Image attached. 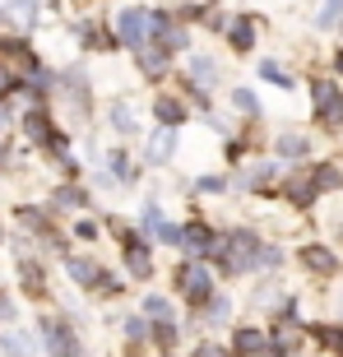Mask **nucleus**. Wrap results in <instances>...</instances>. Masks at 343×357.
<instances>
[{"label": "nucleus", "mask_w": 343, "mask_h": 357, "mask_svg": "<svg viewBox=\"0 0 343 357\" xmlns=\"http://www.w3.org/2000/svg\"><path fill=\"white\" fill-rule=\"evenodd\" d=\"M116 28H121V42L139 47V42L153 33V14H144V10H125V14L116 19Z\"/></svg>", "instance_id": "nucleus-1"}, {"label": "nucleus", "mask_w": 343, "mask_h": 357, "mask_svg": "<svg viewBox=\"0 0 343 357\" xmlns=\"http://www.w3.org/2000/svg\"><path fill=\"white\" fill-rule=\"evenodd\" d=\"M181 292L190 297V302H209V274L199 265H185L181 269Z\"/></svg>", "instance_id": "nucleus-2"}, {"label": "nucleus", "mask_w": 343, "mask_h": 357, "mask_svg": "<svg viewBox=\"0 0 343 357\" xmlns=\"http://www.w3.org/2000/svg\"><path fill=\"white\" fill-rule=\"evenodd\" d=\"M316 107H320L325 121H343V98H339L334 84H316Z\"/></svg>", "instance_id": "nucleus-3"}, {"label": "nucleus", "mask_w": 343, "mask_h": 357, "mask_svg": "<svg viewBox=\"0 0 343 357\" xmlns=\"http://www.w3.org/2000/svg\"><path fill=\"white\" fill-rule=\"evenodd\" d=\"M0 353L5 357H33V339L19 334V330H10V334H0Z\"/></svg>", "instance_id": "nucleus-4"}, {"label": "nucleus", "mask_w": 343, "mask_h": 357, "mask_svg": "<svg viewBox=\"0 0 343 357\" xmlns=\"http://www.w3.org/2000/svg\"><path fill=\"white\" fill-rule=\"evenodd\" d=\"M302 260H306V269H316V274H334V265H339V260H334L325 246H306Z\"/></svg>", "instance_id": "nucleus-5"}, {"label": "nucleus", "mask_w": 343, "mask_h": 357, "mask_svg": "<svg viewBox=\"0 0 343 357\" xmlns=\"http://www.w3.org/2000/svg\"><path fill=\"white\" fill-rule=\"evenodd\" d=\"M190 75H195L199 89H213V79H218V66H213L209 56H195V61H190Z\"/></svg>", "instance_id": "nucleus-6"}, {"label": "nucleus", "mask_w": 343, "mask_h": 357, "mask_svg": "<svg viewBox=\"0 0 343 357\" xmlns=\"http://www.w3.org/2000/svg\"><path fill=\"white\" fill-rule=\"evenodd\" d=\"M172 149H176V139H172V130H162V135H153V149H148V158H153V162H167V158H172Z\"/></svg>", "instance_id": "nucleus-7"}, {"label": "nucleus", "mask_w": 343, "mask_h": 357, "mask_svg": "<svg viewBox=\"0 0 343 357\" xmlns=\"http://www.w3.org/2000/svg\"><path fill=\"white\" fill-rule=\"evenodd\" d=\"M260 348H264V334H260V330H241V334H237V353H241V357L260 353Z\"/></svg>", "instance_id": "nucleus-8"}, {"label": "nucleus", "mask_w": 343, "mask_h": 357, "mask_svg": "<svg viewBox=\"0 0 343 357\" xmlns=\"http://www.w3.org/2000/svg\"><path fill=\"white\" fill-rule=\"evenodd\" d=\"M144 316L158 320V325H172V306L162 302V297H148V302H144Z\"/></svg>", "instance_id": "nucleus-9"}, {"label": "nucleus", "mask_w": 343, "mask_h": 357, "mask_svg": "<svg viewBox=\"0 0 343 357\" xmlns=\"http://www.w3.org/2000/svg\"><path fill=\"white\" fill-rule=\"evenodd\" d=\"M181 241H185V251H190V255H204V251H209V232H204V227H190Z\"/></svg>", "instance_id": "nucleus-10"}, {"label": "nucleus", "mask_w": 343, "mask_h": 357, "mask_svg": "<svg viewBox=\"0 0 343 357\" xmlns=\"http://www.w3.org/2000/svg\"><path fill=\"white\" fill-rule=\"evenodd\" d=\"M153 112H158V121H162V126H176V121L185 116V112H181V102H172V98H162V102L153 107Z\"/></svg>", "instance_id": "nucleus-11"}, {"label": "nucleus", "mask_w": 343, "mask_h": 357, "mask_svg": "<svg viewBox=\"0 0 343 357\" xmlns=\"http://www.w3.org/2000/svg\"><path fill=\"white\" fill-rule=\"evenodd\" d=\"M251 33H255V28H251V19H237V24H232V47H241V52H246V47H251Z\"/></svg>", "instance_id": "nucleus-12"}, {"label": "nucleus", "mask_w": 343, "mask_h": 357, "mask_svg": "<svg viewBox=\"0 0 343 357\" xmlns=\"http://www.w3.org/2000/svg\"><path fill=\"white\" fill-rule=\"evenodd\" d=\"M70 278H79V283H93V278H98V265H93V260H70Z\"/></svg>", "instance_id": "nucleus-13"}, {"label": "nucleus", "mask_w": 343, "mask_h": 357, "mask_svg": "<svg viewBox=\"0 0 343 357\" xmlns=\"http://www.w3.org/2000/svg\"><path fill=\"white\" fill-rule=\"evenodd\" d=\"M144 223H148V232H158L162 241H172V237H176V232H172V227L162 223V213H158V209H148V213H144Z\"/></svg>", "instance_id": "nucleus-14"}, {"label": "nucleus", "mask_w": 343, "mask_h": 357, "mask_svg": "<svg viewBox=\"0 0 343 357\" xmlns=\"http://www.w3.org/2000/svg\"><path fill=\"white\" fill-rule=\"evenodd\" d=\"M278 149H283L288 158H302V153H306V139H302V135H283V139H278Z\"/></svg>", "instance_id": "nucleus-15"}, {"label": "nucleus", "mask_w": 343, "mask_h": 357, "mask_svg": "<svg viewBox=\"0 0 343 357\" xmlns=\"http://www.w3.org/2000/svg\"><path fill=\"white\" fill-rule=\"evenodd\" d=\"M288 195L297 199V204H311V199H316V181H292Z\"/></svg>", "instance_id": "nucleus-16"}, {"label": "nucleus", "mask_w": 343, "mask_h": 357, "mask_svg": "<svg viewBox=\"0 0 343 357\" xmlns=\"http://www.w3.org/2000/svg\"><path fill=\"white\" fill-rule=\"evenodd\" d=\"M339 167H320V172H316V190H334V185H339Z\"/></svg>", "instance_id": "nucleus-17"}, {"label": "nucleus", "mask_w": 343, "mask_h": 357, "mask_svg": "<svg viewBox=\"0 0 343 357\" xmlns=\"http://www.w3.org/2000/svg\"><path fill=\"white\" fill-rule=\"evenodd\" d=\"M112 126H116L121 135H130V130H135V116H130V107H116V112H112Z\"/></svg>", "instance_id": "nucleus-18"}, {"label": "nucleus", "mask_w": 343, "mask_h": 357, "mask_svg": "<svg viewBox=\"0 0 343 357\" xmlns=\"http://www.w3.org/2000/svg\"><path fill=\"white\" fill-rule=\"evenodd\" d=\"M130 269H135V274H148V255H144L139 241H130Z\"/></svg>", "instance_id": "nucleus-19"}, {"label": "nucleus", "mask_w": 343, "mask_h": 357, "mask_svg": "<svg viewBox=\"0 0 343 357\" xmlns=\"http://www.w3.org/2000/svg\"><path fill=\"white\" fill-rule=\"evenodd\" d=\"M339 14H343V0H325V10H320V28H330Z\"/></svg>", "instance_id": "nucleus-20"}, {"label": "nucleus", "mask_w": 343, "mask_h": 357, "mask_svg": "<svg viewBox=\"0 0 343 357\" xmlns=\"http://www.w3.org/2000/svg\"><path fill=\"white\" fill-rule=\"evenodd\" d=\"M316 334H320L325 348H343V330H334V325H325V330H316Z\"/></svg>", "instance_id": "nucleus-21"}, {"label": "nucleus", "mask_w": 343, "mask_h": 357, "mask_svg": "<svg viewBox=\"0 0 343 357\" xmlns=\"http://www.w3.org/2000/svg\"><path fill=\"white\" fill-rule=\"evenodd\" d=\"M260 75H264V79H274V84H283V89H288V84H292L288 75H283V70L274 66V61H264V66H260Z\"/></svg>", "instance_id": "nucleus-22"}, {"label": "nucleus", "mask_w": 343, "mask_h": 357, "mask_svg": "<svg viewBox=\"0 0 343 357\" xmlns=\"http://www.w3.org/2000/svg\"><path fill=\"white\" fill-rule=\"evenodd\" d=\"M10 10H14V14H19V19H24V24H28V19H33V10H38V5H33V0H10Z\"/></svg>", "instance_id": "nucleus-23"}, {"label": "nucleus", "mask_w": 343, "mask_h": 357, "mask_svg": "<svg viewBox=\"0 0 343 357\" xmlns=\"http://www.w3.org/2000/svg\"><path fill=\"white\" fill-rule=\"evenodd\" d=\"M28 135H33V139H42V135H47V116H38V112H33V116H28Z\"/></svg>", "instance_id": "nucleus-24"}, {"label": "nucleus", "mask_w": 343, "mask_h": 357, "mask_svg": "<svg viewBox=\"0 0 343 357\" xmlns=\"http://www.w3.org/2000/svg\"><path fill=\"white\" fill-rule=\"evenodd\" d=\"M232 102H237L241 112H255V98H251V93H246V89H237V93H232Z\"/></svg>", "instance_id": "nucleus-25"}, {"label": "nucleus", "mask_w": 343, "mask_h": 357, "mask_svg": "<svg viewBox=\"0 0 343 357\" xmlns=\"http://www.w3.org/2000/svg\"><path fill=\"white\" fill-rule=\"evenodd\" d=\"M24 283H28V288H33V292L42 288V278H38V269H33V260H24Z\"/></svg>", "instance_id": "nucleus-26"}, {"label": "nucleus", "mask_w": 343, "mask_h": 357, "mask_svg": "<svg viewBox=\"0 0 343 357\" xmlns=\"http://www.w3.org/2000/svg\"><path fill=\"white\" fill-rule=\"evenodd\" d=\"M195 357H227L223 348H213V344H204V348H195Z\"/></svg>", "instance_id": "nucleus-27"}, {"label": "nucleus", "mask_w": 343, "mask_h": 357, "mask_svg": "<svg viewBox=\"0 0 343 357\" xmlns=\"http://www.w3.org/2000/svg\"><path fill=\"white\" fill-rule=\"evenodd\" d=\"M5 126H10V112H5V107H0V130H5Z\"/></svg>", "instance_id": "nucleus-28"}, {"label": "nucleus", "mask_w": 343, "mask_h": 357, "mask_svg": "<svg viewBox=\"0 0 343 357\" xmlns=\"http://www.w3.org/2000/svg\"><path fill=\"white\" fill-rule=\"evenodd\" d=\"M334 66H339V70H343V52H339V56H334Z\"/></svg>", "instance_id": "nucleus-29"}, {"label": "nucleus", "mask_w": 343, "mask_h": 357, "mask_svg": "<svg viewBox=\"0 0 343 357\" xmlns=\"http://www.w3.org/2000/svg\"><path fill=\"white\" fill-rule=\"evenodd\" d=\"M0 158H5V153H0Z\"/></svg>", "instance_id": "nucleus-30"}]
</instances>
